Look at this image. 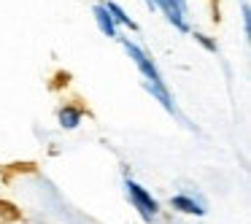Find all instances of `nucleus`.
<instances>
[{
	"label": "nucleus",
	"mask_w": 251,
	"mask_h": 224,
	"mask_svg": "<svg viewBox=\"0 0 251 224\" xmlns=\"http://www.w3.org/2000/svg\"><path fill=\"white\" fill-rule=\"evenodd\" d=\"M125 189H127V197H130L132 208L141 213L143 222H154L157 213H159V205H157V200L151 197V192H146L138 181H132V178L125 181Z\"/></svg>",
	"instance_id": "f03ea898"
},
{
	"label": "nucleus",
	"mask_w": 251,
	"mask_h": 224,
	"mask_svg": "<svg viewBox=\"0 0 251 224\" xmlns=\"http://www.w3.org/2000/svg\"><path fill=\"white\" fill-rule=\"evenodd\" d=\"M92 17H95V22H98L100 33L108 35V38H116V25H114V19H111V14L103 8V3H98V6L92 8Z\"/></svg>",
	"instance_id": "20e7f679"
},
{
	"label": "nucleus",
	"mask_w": 251,
	"mask_h": 224,
	"mask_svg": "<svg viewBox=\"0 0 251 224\" xmlns=\"http://www.w3.org/2000/svg\"><path fill=\"white\" fill-rule=\"evenodd\" d=\"M192 35H195V41H197V44H202V46H205L208 51H219L216 41H211V38H208V35H202V33H192Z\"/></svg>",
	"instance_id": "6e6552de"
},
{
	"label": "nucleus",
	"mask_w": 251,
	"mask_h": 224,
	"mask_svg": "<svg viewBox=\"0 0 251 224\" xmlns=\"http://www.w3.org/2000/svg\"><path fill=\"white\" fill-rule=\"evenodd\" d=\"M60 127H65V130H73V127H78V122H81V111L73 108V105H65V108L60 111Z\"/></svg>",
	"instance_id": "423d86ee"
},
{
	"label": "nucleus",
	"mask_w": 251,
	"mask_h": 224,
	"mask_svg": "<svg viewBox=\"0 0 251 224\" xmlns=\"http://www.w3.org/2000/svg\"><path fill=\"white\" fill-rule=\"evenodd\" d=\"M103 8L111 14L114 25H125V27H130V30H138L135 22L130 19V14H125V8H122V6H116V3H103Z\"/></svg>",
	"instance_id": "39448f33"
},
{
	"label": "nucleus",
	"mask_w": 251,
	"mask_h": 224,
	"mask_svg": "<svg viewBox=\"0 0 251 224\" xmlns=\"http://www.w3.org/2000/svg\"><path fill=\"white\" fill-rule=\"evenodd\" d=\"M170 205H173L176 211H181V213H195V216H202V213H205V202L197 200V197H192V195L170 197Z\"/></svg>",
	"instance_id": "7ed1b4c3"
},
{
	"label": "nucleus",
	"mask_w": 251,
	"mask_h": 224,
	"mask_svg": "<svg viewBox=\"0 0 251 224\" xmlns=\"http://www.w3.org/2000/svg\"><path fill=\"white\" fill-rule=\"evenodd\" d=\"M240 14H243V33L249 35L251 33V8H249V0L240 3Z\"/></svg>",
	"instance_id": "0eeeda50"
},
{
	"label": "nucleus",
	"mask_w": 251,
	"mask_h": 224,
	"mask_svg": "<svg viewBox=\"0 0 251 224\" xmlns=\"http://www.w3.org/2000/svg\"><path fill=\"white\" fill-rule=\"evenodd\" d=\"M125 51L130 54V60L135 62V68H138V71H141L143 84H146V89L151 92V98H154V100H159V105H162L165 111L176 114V103H173V98H170L168 87H165L162 76H159L157 65L151 62V57H149L146 51L141 49V46H135V44H132V41H125Z\"/></svg>",
	"instance_id": "f257e3e1"
}]
</instances>
